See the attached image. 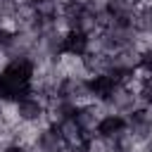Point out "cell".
<instances>
[{
    "label": "cell",
    "instance_id": "obj_3",
    "mask_svg": "<svg viewBox=\"0 0 152 152\" xmlns=\"http://www.w3.org/2000/svg\"><path fill=\"white\" fill-rule=\"evenodd\" d=\"M90 50V36L78 31V28H69L64 31V40H62V55H76L83 57Z\"/></svg>",
    "mask_w": 152,
    "mask_h": 152
},
{
    "label": "cell",
    "instance_id": "obj_9",
    "mask_svg": "<svg viewBox=\"0 0 152 152\" xmlns=\"http://www.w3.org/2000/svg\"><path fill=\"white\" fill-rule=\"evenodd\" d=\"M2 62H5V55H0V66H2Z\"/></svg>",
    "mask_w": 152,
    "mask_h": 152
},
{
    "label": "cell",
    "instance_id": "obj_1",
    "mask_svg": "<svg viewBox=\"0 0 152 152\" xmlns=\"http://www.w3.org/2000/svg\"><path fill=\"white\" fill-rule=\"evenodd\" d=\"M12 104H14V116H17V121L31 124V126H45V124H48V121H45V116H48V102H45L40 95L28 93V95H24L21 100H17V102H12Z\"/></svg>",
    "mask_w": 152,
    "mask_h": 152
},
{
    "label": "cell",
    "instance_id": "obj_8",
    "mask_svg": "<svg viewBox=\"0 0 152 152\" xmlns=\"http://www.w3.org/2000/svg\"><path fill=\"white\" fill-rule=\"evenodd\" d=\"M145 152H152V138L147 140V145H145Z\"/></svg>",
    "mask_w": 152,
    "mask_h": 152
},
{
    "label": "cell",
    "instance_id": "obj_2",
    "mask_svg": "<svg viewBox=\"0 0 152 152\" xmlns=\"http://www.w3.org/2000/svg\"><path fill=\"white\" fill-rule=\"evenodd\" d=\"M128 131V121L124 114L119 112H104L95 126V135L102 140H116L119 135H124Z\"/></svg>",
    "mask_w": 152,
    "mask_h": 152
},
{
    "label": "cell",
    "instance_id": "obj_4",
    "mask_svg": "<svg viewBox=\"0 0 152 152\" xmlns=\"http://www.w3.org/2000/svg\"><path fill=\"white\" fill-rule=\"evenodd\" d=\"M86 81H88L90 97L97 100V102H104V100L112 95V90L119 86L112 74H90V76H86Z\"/></svg>",
    "mask_w": 152,
    "mask_h": 152
},
{
    "label": "cell",
    "instance_id": "obj_5",
    "mask_svg": "<svg viewBox=\"0 0 152 152\" xmlns=\"http://www.w3.org/2000/svg\"><path fill=\"white\" fill-rule=\"evenodd\" d=\"M131 26L140 33V36H150L152 38V2H142L138 5V10L131 17Z\"/></svg>",
    "mask_w": 152,
    "mask_h": 152
},
{
    "label": "cell",
    "instance_id": "obj_6",
    "mask_svg": "<svg viewBox=\"0 0 152 152\" xmlns=\"http://www.w3.org/2000/svg\"><path fill=\"white\" fill-rule=\"evenodd\" d=\"M138 69L145 74H152V40L138 50Z\"/></svg>",
    "mask_w": 152,
    "mask_h": 152
},
{
    "label": "cell",
    "instance_id": "obj_7",
    "mask_svg": "<svg viewBox=\"0 0 152 152\" xmlns=\"http://www.w3.org/2000/svg\"><path fill=\"white\" fill-rule=\"evenodd\" d=\"M0 152H28V147L26 145H21V142H7V145H2L0 147Z\"/></svg>",
    "mask_w": 152,
    "mask_h": 152
}]
</instances>
